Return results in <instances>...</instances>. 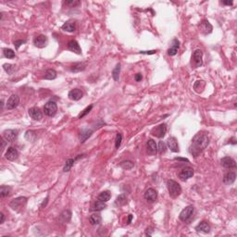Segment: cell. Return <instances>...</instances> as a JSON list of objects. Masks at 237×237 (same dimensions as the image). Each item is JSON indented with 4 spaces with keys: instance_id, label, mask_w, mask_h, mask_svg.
<instances>
[{
    "instance_id": "9",
    "label": "cell",
    "mask_w": 237,
    "mask_h": 237,
    "mask_svg": "<svg viewBox=\"0 0 237 237\" xmlns=\"http://www.w3.org/2000/svg\"><path fill=\"white\" fill-rule=\"evenodd\" d=\"M18 135V132L15 130H5L3 132V138L7 141V142H13L16 140Z\"/></svg>"
},
{
    "instance_id": "48",
    "label": "cell",
    "mask_w": 237,
    "mask_h": 237,
    "mask_svg": "<svg viewBox=\"0 0 237 237\" xmlns=\"http://www.w3.org/2000/svg\"><path fill=\"white\" fill-rule=\"evenodd\" d=\"M134 79H135L136 81H141L142 79H143V76H142V74H141V73H137V74H135Z\"/></svg>"
},
{
    "instance_id": "2",
    "label": "cell",
    "mask_w": 237,
    "mask_h": 237,
    "mask_svg": "<svg viewBox=\"0 0 237 237\" xmlns=\"http://www.w3.org/2000/svg\"><path fill=\"white\" fill-rule=\"evenodd\" d=\"M167 187H168V191H169L170 196L172 198H178L182 193L181 185L173 180H169L167 182Z\"/></svg>"
},
{
    "instance_id": "50",
    "label": "cell",
    "mask_w": 237,
    "mask_h": 237,
    "mask_svg": "<svg viewBox=\"0 0 237 237\" xmlns=\"http://www.w3.org/2000/svg\"><path fill=\"white\" fill-rule=\"evenodd\" d=\"M0 217H1V221H0V223H3L4 221H5V216L3 213H0Z\"/></svg>"
},
{
    "instance_id": "35",
    "label": "cell",
    "mask_w": 237,
    "mask_h": 237,
    "mask_svg": "<svg viewBox=\"0 0 237 237\" xmlns=\"http://www.w3.org/2000/svg\"><path fill=\"white\" fill-rule=\"evenodd\" d=\"M119 73H120V64L118 63L112 71V77H113L115 81H118V79H119Z\"/></svg>"
},
{
    "instance_id": "52",
    "label": "cell",
    "mask_w": 237,
    "mask_h": 237,
    "mask_svg": "<svg viewBox=\"0 0 237 237\" xmlns=\"http://www.w3.org/2000/svg\"><path fill=\"white\" fill-rule=\"evenodd\" d=\"M132 215H129V217H128V223H130L131 221H132Z\"/></svg>"
},
{
    "instance_id": "3",
    "label": "cell",
    "mask_w": 237,
    "mask_h": 237,
    "mask_svg": "<svg viewBox=\"0 0 237 237\" xmlns=\"http://www.w3.org/2000/svg\"><path fill=\"white\" fill-rule=\"evenodd\" d=\"M58 111V106L54 101H48L44 107V112L48 117H54Z\"/></svg>"
},
{
    "instance_id": "29",
    "label": "cell",
    "mask_w": 237,
    "mask_h": 237,
    "mask_svg": "<svg viewBox=\"0 0 237 237\" xmlns=\"http://www.w3.org/2000/svg\"><path fill=\"white\" fill-rule=\"evenodd\" d=\"M37 138V133L35 131H27L25 132V139L29 142H35Z\"/></svg>"
},
{
    "instance_id": "47",
    "label": "cell",
    "mask_w": 237,
    "mask_h": 237,
    "mask_svg": "<svg viewBox=\"0 0 237 237\" xmlns=\"http://www.w3.org/2000/svg\"><path fill=\"white\" fill-rule=\"evenodd\" d=\"M141 54H146V55H152V54H155L157 53L156 50H152V51H140Z\"/></svg>"
},
{
    "instance_id": "32",
    "label": "cell",
    "mask_w": 237,
    "mask_h": 237,
    "mask_svg": "<svg viewBox=\"0 0 237 237\" xmlns=\"http://www.w3.org/2000/svg\"><path fill=\"white\" fill-rule=\"evenodd\" d=\"M57 78V72L53 69H48L45 72V74L44 76V79L45 80H54Z\"/></svg>"
},
{
    "instance_id": "43",
    "label": "cell",
    "mask_w": 237,
    "mask_h": 237,
    "mask_svg": "<svg viewBox=\"0 0 237 237\" xmlns=\"http://www.w3.org/2000/svg\"><path fill=\"white\" fill-rule=\"evenodd\" d=\"M166 150H167V145H166V143H164L163 141H160L158 143V151L160 154H163V153L166 152Z\"/></svg>"
},
{
    "instance_id": "42",
    "label": "cell",
    "mask_w": 237,
    "mask_h": 237,
    "mask_svg": "<svg viewBox=\"0 0 237 237\" xmlns=\"http://www.w3.org/2000/svg\"><path fill=\"white\" fill-rule=\"evenodd\" d=\"M3 68L6 71V72H7L8 74H11L14 72V70H15V66L14 65H12V64H7V63L3 65Z\"/></svg>"
},
{
    "instance_id": "21",
    "label": "cell",
    "mask_w": 237,
    "mask_h": 237,
    "mask_svg": "<svg viewBox=\"0 0 237 237\" xmlns=\"http://www.w3.org/2000/svg\"><path fill=\"white\" fill-rule=\"evenodd\" d=\"M235 178H236V174L234 172V171H229L227 172L224 177H223V183L227 185H231L235 183Z\"/></svg>"
},
{
    "instance_id": "15",
    "label": "cell",
    "mask_w": 237,
    "mask_h": 237,
    "mask_svg": "<svg viewBox=\"0 0 237 237\" xmlns=\"http://www.w3.org/2000/svg\"><path fill=\"white\" fill-rule=\"evenodd\" d=\"M83 95V93L81 92V89H78V88H75V89H72L69 92V98L71 100H73V101H78L80 100Z\"/></svg>"
},
{
    "instance_id": "5",
    "label": "cell",
    "mask_w": 237,
    "mask_h": 237,
    "mask_svg": "<svg viewBox=\"0 0 237 237\" xmlns=\"http://www.w3.org/2000/svg\"><path fill=\"white\" fill-rule=\"evenodd\" d=\"M26 203H27V198L25 197H20V198L13 199L9 203V207L14 210H20L26 205Z\"/></svg>"
},
{
    "instance_id": "11",
    "label": "cell",
    "mask_w": 237,
    "mask_h": 237,
    "mask_svg": "<svg viewBox=\"0 0 237 237\" xmlns=\"http://www.w3.org/2000/svg\"><path fill=\"white\" fill-rule=\"evenodd\" d=\"M193 175H194V170L190 167H186L180 171L179 178L182 181H185V180H188L189 178H191Z\"/></svg>"
},
{
    "instance_id": "44",
    "label": "cell",
    "mask_w": 237,
    "mask_h": 237,
    "mask_svg": "<svg viewBox=\"0 0 237 237\" xmlns=\"http://www.w3.org/2000/svg\"><path fill=\"white\" fill-rule=\"evenodd\" d=\"M121 141H122V135H121V133L118 132L117 135H116V139H115V147H116L117 149L120 146Z\"/></svg>"
},
{
    "instance_id": "26",
    "label": "cell",
    "mask_w": 237,
    "mask_h": 237,
    "mask_svg": "<svg viewBox=\"0 0 237 237\" xmlns=\"http://www.w3.org/2000/svg\"><path fill=\"white\" fill-rule=\"evenodd\" d=\"M75 22L74 21H67V22H65L63 25H62V27H61V29L63 30V31H66V32H70V33H72V32H74L75 31Z\"/></svg>"
},
{
    "instance_id": "18",
    "label": "cell",
    "mask_w": 237,
    "mask_h": 237,
    "mask_svg": "<svg viewBox=\"0 0 237 237\" xmlns=\"http://www.w3.org/2000/svg\"><path fill=\"white\" fill-rule=\"evenodd\" d=\"M167 145L169 146V148L172 151V152H179V145H178V142L176 140L175 137H170L168 140H167Z\"/></svg>"
},
{
    "instance_id": "19",
    "label": "cell",
    "mask_w": 237,
    "mask_h": 237,
    "mask_svg": "<svg viewBox=\"0 0 237 237\" xmlns=\"http://www.w3.org/2000/svg\"><path fill=\"white\" fill-rule=\"evenodd\" d=\"M34 44L36 47H39V48H43L47 44V38L45 35H40L38 36H36L35 39H34Z\"/></svg>"
},
{
    "instance_id": "51",
    "label": "cell",
    "mask_w": 237,
    "mask_h": 237,
    "mask_svg": "<svg viewBox=\"0 0 237 237\" xmlns=\"http://www.w3.org/2000/svg\"><path fill=\"white\" fill-rule=\"evenodd\" d=\"M176 160H182V161H186V162H189V160L188 159H186V158H175Z\"/></svg>"
},
{
    "instance_id": "6",
    "label": "cell",
    "mask_w": 237,
    "mask_h": 237,
    "mask_svg": "<svg viewBox=\"0 0 237 237\" xmlns=\"http://www.w3.org/2000/svg\"><path fill=\"white\" fill-rule=\"evenodd\" d=\"M202 57H203V53L200 49H197L193 56H192V67L194 68H199L203 65V60H202Z\"/></svg>"
},
{
    "instance_id": "31",
    "label": "cell",
    "mask_w": 237,
    "mask_h": 237,
    "mask_svg": "<svg viewBox=\"0 0 237 237\" xmlns=\"http://www.w3.org/2000/svg\"><path fill=\"white\" fill-rule=\"evenodd\" d=\"M72 219V212L70 210H64L60 214V220L62 222H69Z\"/></svg>"
},
{
    "instance_id": "20",
    "label": "cell",
    "mask_w": 237,
    "mask_h": 237,
    "mask_svg": "<svg viewBox=\"0 0 237 237\" xmlns=\"http://www.w3.org/2000/svg\"><path fill=\"white\" fill-rule=\"evenodd\" d=\"M146 146H147V153L149 155L153 156V155H156L158 153V146H157V144L154 140L149 139L147 141Z\"/></svg>"
},
{
    "instance_id": "10",
    "label": "cell",
    "mask_w": 237,
    "mask_h": 237,
    "mask_svg": "<svg viewBox=\"0 0 237 237\" xmlns=\"http://www.w3.org/2000/svg\"><path fill=\"white\" fill-rule=\"evenodd\" d=\"M20 104V97L17 95H12L7 102V109H14Z\"/></svg>"
},
{
    "instance_id": "53",
    "label": "cell",
    "mask_w": 237,
    "mask_h": 237,
    "mask_svg": "<svg viewBox=\"0 0 237 237\" xmlns=\"http://www.w3.org/2000/svg\"><path fill=\"white\" fill-rule=\"evenodd\" d=\"M3 107H4V102H3V100H1V108L3 109Z\"/></svg>"
},
{
    "instance_id": "13",
    "label": "cell",
    "mask_w": 237,
    "mask_h": 237,
    "mask_svg": "<svg viewBox=\"0 0 237 237\" xmlns=\"http://www.w3.org/2000/svg\"><path fill=\"white\" fill-rule=\"evenodd\" d=\"M221 164L222 165V167H224L226 169H235L236 167L235 160L230 157H225V158H221Z\"/></svg>"
},
{
    "instance_id": "4",
    "label": "cell",
    "mask_w": 237,
    "mask_h": 237,
    "mask_svg": "<svg viewBox=\"0 0 237 237\" xmlns=\"http://www.w3.org/2000/svg\"><path fill=\"white\" fill-rule=\"evenodd\" d=\"M194 211H195V208L193 206H188L186 207L185 208H184L182 210V212L180 213L179 215V219L182 221H184V222H187L193 216L194 214Z\"/></svg>"
},
{
    "instance_id": "23",
    "label": "cell",
    "mask_w": 237,
    "mask_h": 237,
    "mask_svg": "<svg viewBox=\"0 0 237 237\" xmlns=\"http://www.w3.org/2000/svg\"><path fill=\"white\" fill-rule=\"evenodd\" d=\"M93 133V131L92 130H89V129H83L79 134V139L81 141V143H84Z\"/></svg>"
},
{
    "instance_id": "7",
    "label": "cell",
    "mask_w": 237,
    "mask_h": 237,
    "mask_svg": "<svg viewBox=\"0 0 237 237\" xmlns=\"http://www.w3.org/2000/svg\"><path fill=\"white\" fill-rule=\"evenodd\" d=\"M166 132H167V125L165 123H162V124H159L157 127L153 128L151 131V133H152V135H154L158 138H162L165 136Z\"/></svg>"
},
{
    "instance_id": "14",
    "label": "cell",
    "mask_w": 237,
    "mask_h": 237,
    "mask_svg": "<svg viewBox=\"0 0 237 237\" xmlns=\"http://www.w3.org/2000/svg\"><path fill=\"white\" fill-rule=\"evenodd\" d=\"M5 157L7 160H10V161H14L16 160L18 157H19V152L18 150L15 148V147H8L7 150L6 151V154H5Z\"/></svg>"
},
{
    "instance_id": "34",
    "label": "cell",
    "mask_w": 237,
    "mask_h": 237,
    "mask_svg": "<svg viewBox=\"0 0 237 237\" xmlns=\"http://www.w3.org/2000/svg\"><path fill=\"white\" fill-rule=\"evenodd\" d=\"M74 162H75V159H74V158H69V159H67V161H66V163H65V166H64V168H63V171H64V172L70 171L71 169L72 168Z\"/></svg>"
},
{
    "instance_id": "28",
    "label": "cell",
    "mask_w": 237,
    "mask_h": 237,
    "mask_svg": "<svg viewBox=\"0 0 237 237\" xmlns=\"http://www.w3.org/2000/svg\"><path fill=\"white\" fill-rule=\"evenodd\" d=\"M107 207L105 202H102V201H99V200H96L93 206V207L91 208V210H95V211H101L103 209H105Z\"/></svg>"
},
{
    "instance_id": "38",
    "label": "cell",
    "mask_w": 237,
    "mask_h": 237,
    "mask_svg": "<svg viewBox=\"0 0 237 237\" xmlns=\"http://www.w3.org/2000/svg\"><path fill=\"white\" fill-rule=\"evenodd\" d=\"M119 166L123 169V170H131L133 168V162L130 161V160H126V161H122L121 163H119Z\"/></svg>"
},
{
    "instance_id": "8",
    "label": "cell",
    "mask_w": 237,
    "mask_h": 237,
    "mask_svg": "<svg viewBox=\"0 0 237 237\" xmlns=\"http://www.w3.org/2000/svg\"><path fill=\"white\" fill-rule=\"evenodd\" d=\"M199 30H200V32L203 34V35H209L211 32H212V30H213V27H212V25L209 23V21H202L201 22H200V24H199Z\"/></svg>"
},
{
    "instance_id": "49",
    "label": "cell",
    "mask_w": 237,
    "mask_h": 237,
    "mask_svg": "<svg viewBox=\"0 0 237 237\" xmlns=\"http://www.w3.org/2000/svg\"><path fill=\"white\" fill-rule=\"evenodd\" d=\"M222 4L228 5V6H232V5L234 4V2H233V1H222Z\"/></svg>"
},
{
    "instance_id": "39",
    "label": "cell",
    "mask_w": 237,
    "mask_h": 237,
    "mask_svg": "<svg viewBox=\"0 0 237 237\" xmlns=\"http://www.w3.org/2000/svg\"><path fill=\"white\" fill-rule=\"evenodd\" d=\"M3 52H4V56L7 58H15V52L10 48H4Z\"/></svg>"
},
{
    "instance_id": "46",
    "label": "cell",
    "mask_w": 237,
    "mask_h": 237,
    "mask_svg": "<svg viewBox=\"0 0 237 237\" xmlns=\"http://www.w3.org/2000/svg\"><path fill=\"white\" fill-rule=\"evenodd\" d=\"M152 234H153V230H152V228H151V227L146 228V235H148V236H151V235H152Z\"/></svg>"
},
{
    "instance_id": "40",
    "label": "cell",
    "mask_w": 237,
    "mask_h": 237,
    "mask_svg": "<svg viewBox=\"0 0 237 237\" xmlns=\"http://www.w3.org/2000/svg\"><path fill=\"white\" fill-rule=\"evenodd\" d=\"M92 109H93V105H90V106H88L87 108H85L81 113L79 114V116H78V118H83V117H85L87 114H89V112L92 110Z\"/></svg>"
},
{
    "instance_id": "16",
    "label": "cell",
    "mask_w": 237,
    "mask_h": 237,
    "mask_svg": "<svg viewBox=\"0 0 237 237\" xmlns=\"http://www.w3.org/2000/svg\"><path fill=\"white\" fill-rule=\"evenodd\" d=\"M28 113H29V116L35 120H40L41 118H43V113L40 110L39 108H35V107L31 108L28 110Z\"/></svg>"
},
{
    "instance_id": "25",
    "label": "cell",
    "mask_w": 237,
    "mask_h": 237,
    "mask_svg": "<svg viewBox=\"0 0 237 237\" xmlns=\"http://www.w3.org/2000/svg\"><path fill=\"white\" fill-rule=\"evenodd\" d=\"M86 68V64L84 62H77L74 63L72 67H71V72H80L84 71Z\"/></svg>"
},
{
    "instance_id": "17",
    "label": "cell",
    "mask_w": 237,
    "mask_h": 237,
    "mask_svg": "<svg viewBox=\"0 0 237 237\" xmlns=\"http://www.w3.org/2000/svg\"><path fill=\"white\" fill-rule=\"evenodd\" d=\"M68 48H69V50H71L72 52H73L75 54H78V55L81 54V49L80 47V44L75 40H71L68 43Z\"/></svg>"
},
{
    "instance_id": "1",
    "label": "cell",
    "mask_w": 237,
    "mask_h": 237,
    "mask_svg": "<svg viewBox=\"0 0 237 237\" xmlns=\"http://www.w3.org/2000/svg\"><path fill=\"white\" fill-rule=\"evenodd\" d=\"M209 143V139L207 133L205 132H198L192 140V144L189 147V152L195 158L198 156L205 150Z\"/></svg>"
},
{
    "instance_id": "27",
    "label": "cell",
    "mask_w": 237,
    "mask_h": 237,
    "mask_svg": "<svg viewBox=\"0 0 237 237\" xmlns=\"http://www.w3.org/2000/svg\"><path fill=\"white\" fill-rule=\"evenodd\" d=\"M101 221H102V218L98 213H94L89 218V221L92 225H98L100 224Z\"/></svg>"
},
{
    "instance_id": "37",
    "label": "cell",
    "mask_w": 237,
    "mask_h": 237,
    "mask_svg": "<svg viewBox=\"0 0 237 237\" xmlns=\"http://www.w3.org/2000/svg\"><path fill=\"white\" fill-rule=\"evenodd\" d=\"M9 193H10V188H9V187L5 186V185H2V186L0 187V197H1V198L8 197V196H9Z\"/></svg>"
},
{
    "instance_id": "22",
    "label": "cell",
    "mask_w": 237,
    "mask_h": 237,
    "mask_svg": "<svg viewBox=\"0 0 237 237\" xmlns=\"http://www.w3.org/2000/svg\"><path fill=\"white\" fill-rule=\"evenodd\" d=\"M180 47V42L178 41V39H173L172 41V45L170 46V48L168 49V55L172 57L175 56L178 52V49Z\"/></svg>"
},
{
    "instance_id": "36",
    "label": "cell",
    "mask_w": 237,
    "mask_h": 237,
    "mask_svg": "<svg viewBox=\"0 0 237 237\" xmlns=\"http://www.w3.org/2000/svg\"><path fill=\"white\" fill-rule=\"evenodd\" d=\"M126 202H127V198L125 197V195H124V194H121V195H119L118 198H117L116 201H115V204H116L117 206H118V207H121V206L125 205Z\"/></svg>"
},
{
    "instance_id": "45",
    "label": "cell",
    "mask_w": 237,
    "mask_h": 237,
    "mask_svg": "<svg viewBox=\"0 0 237 237\" xmlns=\"http://www.w3.org/2000/svg\"><path fill=\"white\" fill-rule=\"evenodd\" d=\"M25 43H26L25 40H17V41L14 42V45H15V47L18 49L21 44H25Z\"/></svg>"
},
{
    "instance_id": "12",
    "label": "cell",
    "mask_w": 237,
    "mask_h": 237,
    "mask_svg": "<svg viewBox=\"0 0 237 237\" xmlns=\"http://www.w3.org/2000/svg\"><path fill=\"white\" fill-rule=\"evenodd\" d=\"M144 197H145V199H146L147 202L153 203V202H155V201L157 200V198H158V192H157L155 189H153V188H149V189H147V190L146 191Z\"/></svg>"
},
{
    "instance_id": "30",
    "label": "cell",
    "mask_w": 237,
    "mask_h": 237,
    "mask_svg": "<svg viewBox=\"0 0 237 237\" xmlns=\"http://www.w3.org/2000/svg\"><path fill=\"white\" fill-rule=\"evenodd\" d=\"M111 198V194L109 191H104L102 193H100V195L97 197V200L99 201H102V202H108L109 199Z\"/></svg>"
},
{
    "instance_id": "33",
    "label": "cell",
    "mask_w": 237,
    "mask_h": 237,
    "mask_svg": "<svg viewBox=\"0 0 237 237\" xmlns=\"http://www.w3.org/2000/svg\"><path fill=\"white\" fill-rule=\"evenodd\" d=\"M205 85H206V82H205L204 81H202V80H200V81H196V83H195V85H194L195 91H196L197 93H201V92L204 90Z\"/></svg>"
},
{
    "instance_id": "24",
    "label": "cell",
    "mask_w": 237,
    "mask_h": 237,
    "mask_svg": "<svg viewBox=\"0 0 237 237\" xmlns=\"http://www.w3.org/2000/svg\"><path fill=\"white\" fill-rule=\"evenodd\" d=\"M196 230H197L198 232H200V233L207 234V233H209V231H210V226L208 225L207 222L202 221V222H200L198 226L196 227Z\"/></svg>"
},
{
    "instance_id": "41",
    "label": "cell",
    "mask_w": 237,
    "mask_h": 237,
    "mask_svg": "<svg viewBox=\"0 0 237 237\" xmlns=\"http://www.w3.org/2000/svg\"><path fill=\"white\" fill-rule=\"evenodd\" d=\"M64 4L71 7H75L79 6L81 4V1H79V0H67V1L64 2Z\"/></svg>"
}]
</instances>
